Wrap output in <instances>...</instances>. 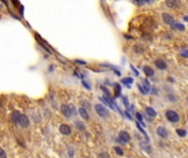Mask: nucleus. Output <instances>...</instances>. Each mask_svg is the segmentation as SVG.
<instances>
[{"label": "nucleus", "instance_id": "obj_1", "mask_svg": "<svg viewBox=\"0 0 188 158\" xmlns=\"http://www.w3.org/2000/svg\"><path fill=\"white\" fill-rule=\"evenodd\" d=\"M11 119H12V122L15 123L17 125L21 127H28L30 125V121L28 119L26 114H22V113L18 112V111H15V112H12L11 114Z\"/></svg>", "mask_w": 188, "mask_h": 158}, {"label": "nucleus", "instance_id": "obj_15", "mask_svg": "<svg viewBox=\"0 0 188 158\" xmlns=\"http://www.w3.org/2000/svg\"><path fill=\"white\" fill-rule=\"evenodd\" d=\"M176 132H177V135L182 136V137H185V136L187 135V133H186V129H176Z\"/></svg>", "mask_w": 188, "mask_h": 158}, {"label": "nucleus", "instance_id": "obj_9", "mask_svg": "<svg viewBox=\"0 0 188 158\" xmlns=\"http://www.w3.org/2000/svg\"><path fill=\"white\" fill-rule=\"evenodd\" d=\"M155 66L159 69H161V70H164V69L167 68V64L165 63L163 59H156L155 60Z\"/></svg>", "mask_w": 188, "mask_h": 158}, {"label": "nucleus", "instance_id": "obj_7", "mask_svg": "<svg viewBox=\"0 0 188 158\" xmlns=\"http://www.w3.org/2000/svg\"><path fill=\"white\" fill-rule=\"evenodd\" d=\"M156 132H157V135H159V137H162V138H166L168 136L167 129H165V127H163V126H159V127H157Z\"/></svg>", "mask_w": 188, "mask_h": 158}, {"label": "nucleus", "instance_id": "obj_11", "mask_svg": "<svg viewBox=\"0 0 188 158\" xmlns=\"http://www.w3.org/2000/svg\"><path fill=\"white\" fill-rule=\"evenodd\" d=\"M78 112H79V115H80L84 120H88V119H89V114L87 113V111L84 109V108H80V109L78 110Z\"/></svg>", "mask_w": 188, "mask_h": 158}, {"label": "nucleus", "instance_id": "obj_12", "mask_svg": "<svg viewBox=\"0 0 188 158\" xmlns=\"http://www.w3.org/2000/svg\"><path fill=\"white\" fill-rule=\"evenodd\" d=\"M145 111H146V113H148L150 116H156V111L153 109V108H150V106H148L146 109H145Z\"/></svg>", "mask_w": 188, "mask_h": 158}, {"label": "nucleus", "instance_id": "obj_14", "mask_svg": "<svg viewBox=\"0 0 188 158\" xmlns=\"http://www.w3.org/2000/svg\"><path fill=\"white\" fill-rule=\"evenodd\" d=\"M173 28L176 30H180V31H184V30H185V26H184V24H182V23H174Z\"/></svg>", "mask_w": 188, "mask_h": 158}, {"label": "nucleus", "instance_id": "obj_16", "mask_svg": "<svg viewBox=\"0 0 188 158\" xmlns=\"http://www.w3.org/2000/svg\"><path fill=\"white\" fill-rule=\"evenodd\" d=\"M98 158H111V157H110V155L108 153H101V154L98 155Z\"/></svg>", "mask_w": 188, "mask_h": 158}, {"label": "nucleus", "instance_id": "obj_21", "mask_svg": "<svg viewBox=\"0 0 188 158\" xmlns=\"http://www.w3.org/2000/svg\"><path fill=\"white\" fill-rule=\"evenodd\" d=\"M136 116H138V119H139L140 121H142V116H141V114H140V113H136Z\"/></svg>", "mask_w": 188, "mask_h": 158}, {"label": "nucleus", "instance_id": "obj_13", "mask_svg": "<svg viewBox=\"0 0 188 158\" xmlns=\"http://www.w3.org/2000/svg\"><path fill=\"white\" fill-rule=\"evenodd\" d=\"M179 5V2L178 1H166V6L167 7H169V8H176L177 6Z\"/></svg>", "mask_w": 188, "mask_h": 158}, {"label": "nucleus", "instance_id": "obj_17", "mask_svg": "<svg viewBox=\"0 0 188 158\" xmlns=\"http://www.w3.org/2000/svg\"><path fill=\"white\" fill-rule=\"evenodd\" d=\"M115 150H116V153L118 154L119 156H122V155H123V152H122V150L120 148V147H115Z\"/></svg>", "mask_w": 188, "mask_h": 158}, {"label": "nucleus", "instance_id": "obj_18", "mask_svg": "<svg viewBox=\"0 0 188 158\" xmlns=\"http://www.w3.org/2000/svg\"><path fill=\"white\" fill-rule=\"evenodd\" d=\"M0 158H7V154L6 152L0 147Z\"/></svg>", "mask_w": 188, "mask_h": 158}, {"label": "nucleus", "instance_id": "obj_4", "mask_svg": "<svg viewBox=\"0 0 188 158\" xmlns=\"http://www.w3.org/2000/svg\"><path fill=\"white\" fill-rule=\"evenodd\" d=\"M95 110H96V112L98 113L99 116H101V118H106L108 115V110L106 109L102 104H96Z\"/></svg>", "mask_w": 188, "mask_h": 158}, {"label": "nucleus", "instance_id": "obj_5", "mask_svg": "<svg viewBox=\"0 0 188 158\" xmlns=\"http://www.w3.org/2000/svg\"><path fill=\"white\" fill-rule=\"evenodd\" d=\"M119 140H120L122 143H129L131 137L128 132H125V131H121V132L119 133Z\"/></svg>", "mask_w": 188, "mask_h": 158}, {"label": "nucleus", "instance_id": "obj_20", "mask_svg": "<svg viewBox=\"0 0 188 158\" xmlns=\"http://www.w3.org/2000/svg\"><path fill=\"white\" fill-rule=\"evenodd\" d=\"M180 55H182V56H184V57H187V56H188L187 51H186V49H185V51H183V52L180 53Z\"/></svg>", "mask_w": 188, "mask_h": 158}, {"label": "nucleus", "instance_id": "obj_8", "mask_svg": "<svg viewBox=\"0 0 188 158\" xmlns=\"http://www.w3.org/2000/svg\"><path fill=\"white\" fill-rule=\"evenodd\" d=\"M60 132L63 134V135H70V133H72V129L68 125L66 124H62L61 126H60Z\"/></svg>", "mask_w": 188, "mask_h": 158}, {"label": "nucleus", "instance_id": "obj_6", "mask_svg": "<svg viewBox=\"0 0 188 158\" xmlns=\"http://www.w3.org/2000/svg\"><path fill=\"white\" fill-rule=\"evenodd\" d=\"M163 17V20H164V22L166 23V24H169V25H173L174 24V18L173 15H171L169 13H163L162 15Z\"/></svg>", "mask_w": 188, "mask_h": 158}, {"label": "nucleus", "instance_id": "obj_2", "mask_svg": "<svg viewBox=\"0 0 188 158\" xmlns=\"http://www.w3.org/2000/svg\"><path fill=\"white\" fill-rule=\"evenodd\" d=\"M165 115H166V119H167L171 123H176V122L179 121V115L177 114V112L173 111V110H168V111H166Z\"/></svg>", "mask_w": 188, "mask_h": 158}, {"label": "nucleus", "instance_id": "obj_10", "mask_svg": "<svg viewBox=\"0 0 188 158\" xmlns=\"http://www.w3.org/2000/svg\"><path fill=\"white\" fill-rule=\"evenodd\" d=\"M143 70H144V74L148 77H153L154 76V70L151 67H149V66H144L143 67Z\"/></svg>", "mask_w": 188, "mask_h": 158}, {"label": "nucleus", "instance_id": "obj_3", "mask_svg": "<svg viewBox=\"0 0 188 158\" xmlns=\"http://www.w3.org/2000/svg\"><path fill=\"white\" fill-rule=\"evenodd\" d=\"M61 111L66 118H70L75 113V108L73 106H65V104H63L61 106Z\"/></svg>", "mask_w": 188, "mask_h": 158}, {"label": "nucleus", "instance_id": "obj_22", "mask_svg": "<svg viewBox=\"0 0 188 158\" xmlns=\"http://www.w3.org/2000/svg\"><path fill=\"white\" fill-rule=\"evenodd\" d=\"M123 81H125V83L127 82H132V79H131V78H128V80H123Z\"/></svg>", "mask_w": 188, "mask_h": 158}, {"label": "nucleus", "instance_id": "obj_19", "mask_svg": "<svg viewBox=\"0 0 188 158\" xmlns=\"http://www.w3.org/2000/svg\"><path fill=\"white\" fill-rule=\"evenodd\" d=\"M76 125H77V126H78L80 129H85L84 125H80V122H76Z\"/></svg>", "mask_w": 188, "mask_h": 158}]
</instances>
